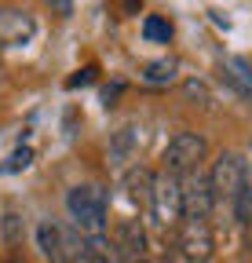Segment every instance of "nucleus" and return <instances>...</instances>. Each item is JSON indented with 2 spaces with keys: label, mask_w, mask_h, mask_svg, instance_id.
<instances>
[{
  "label": "nucleus",
  "mask_w": 252,
  "mask_h": 263,
  "mask_svg": "<svg viewBox=\"0 0 252 263\" xmlns=\"http://www.w3.org/2000/svg\"><path fill=\"white\" fill-rule=\"evenodd\" d=\"M37 249L48 263H66V252H62V227L51 219L37 223Z\"/></svg>",
  "instance_id": "obj_9"
},
{
  "label": "nucleus",
  "mask_w": 252,
  "mask_h": 263,
  "mask_svg": "<svg viewBox=\"0 0 252 263\" xmlns=\"http://www.w3.org/2000/svg\"><path fill=\"white\" fill-rule=\"evenodd\" d=\"M44 4H48L59 18H70V15H73V0H44Z\"/></svg>",
  "instance_id": "obj_17"
},
{
  "label": "nucleus",
  "mask_w": 252,
  "mask_h": 263,
  "mask_svg": "<svg viewBox=\"0 0 252 263\" xmlns=\"http://www.w3.org/2000/svg\"><path fill=\"white\" fill-rule=\"evenodd\" d=\"M91 81H95V70H91V66H84L77 77H70V81H66V88H81V84H91Z\"/></svg>",
  "instance_id": "obj_18"
},
{
  "label": "nucleus",
  "mask_w": 252,
  "mask_h": 263,
  "mask_svg": "<svg viewBox=\"0 0 252 263\" xmlns=\"http://www.w3.org/2000/svg\"><path fill=\"white\" fill-rule=\"evenodd\" d=\"M179 252L186 263H208L216 256V234L208 219H183L179 227Z\"/></svg>",
  "instance_id": "obj_5"
},
{
  "label": "nucleus",
  "mask_w": 252,
  "mask_h": 263,
  "mask_svg": "<svg viewBox=\"0 0 252 263\" xmlns=\"http://www.w3.org/2000/svg\"><path fill=\"white\" fill-rule=\"evenodd\" d=\"M150 216L157 227H176L183 219V186H179V176H172L168 168L153 176V186H150Z\"/></svg>",
  "instance_id": "obj_2"
},
{
  "label": "nucleus",
  "mask_w": 252,
  "mask_h": 263,
  "mask_svg": "<svg viewBox=\"0 0 252 263\" xmlns=\"http://www.w3.org/2000/svg\"><path fill=\"white\" fill-rule=\"evenodd\" d=\"M29 161H33V150L22 146V150H15V154L8 157V164H4L0 172H18V168H29Z\"/></svg>",
  "instance_id": "obj_15"
},
{
  "label": "nucleus",
  "mask_w": 252,
  "mask_h": 263,
  "mask_svg": "<svg viewBox=\"0 0 252 263\" xmlns=\"http://www.w3.org/2000/svg\"><path fill=\"white\" fill-rule=\"evenodd\" d=\"M135 154H139V124H121L110 136V164L124 168Z\"/></svg>",
  "instance_id": "obj_8"
},
{
  "label": "nucleus",
  "mask_w": 252,
  "mask_h": 263,
  "mask_svg": "<svg viewBox=\"0 0 252 263\" xmlns=\"http://www.w3.org/2000/svg\"><path fill=\"white\" fill-rule=\"evenodd\" d=\"M245 179L252 183V146H248V161H245Z\"/></svg>",
  "instance_id": "obj_20"
},
{
  "label": "nucleus",
  "mask_w": 252,
  "mask_h": 263,
  "mask_svg": "<svg viewBox=\"0 0 252 263\" xmlns=\"http://www.w3.org/2000/svg\"><path fill=\"white\" fill-rule=\"evenodd\" d=\"M179 186H183V216H186V219H208L212 209H216L208 176H205L201 168H194V172H186V176L179 179Z\"/></svg>",
  "instance_id": "obj_6"
},
{
  "label": "nucleus",
  "mask_w": 252,
  "mask_h": 263,
  "mask_svg": "<svg viewBox=\"0 0 252 263\" xmlns=\"http://www.w3.org/2000/svg\"><path fill=\"white\" fill-rule=\"evenodd\" d=\"M0 51H4V44H0Z\"/></svg>",
  "instance_id": "obj_21"
},
{
  "label": "nucleus",
  "mask_w": 252,
  "mask_h": 263,
  "mask_svg": "<svg viewBox=\"0 0 252 263\" xmlns=\"http://www.w3.org/2000/svg\"><path fill=\"white\" fill-rule=\"evenodd\" d=\"M205 154H208L205 136H198V132H176L168 139V150H165V164H168L172 176H186V172L201 168Z\"/></svg>",
  "instance_id": "obj_4"
},
{
  "label": "nucleus",
  "mask_w": 252,
  "mask_h": 263,
  "mask_svg": "<svg viewBox=\"0 0 252 263\" xmlns=\"http://www.w3.org/2000/svg\"><path fill=\"white\" fill-rule=\"evenodd\" d=\"M176 73H179V59H172V55L143 66V81H146V84H172Z\"/></svg>",
  "instance_id": "obj_11"
},
{
  "label": "nucleus",
  "mask_w": 252,
  "mask_h": 263,
  "mask_svg": "<svg viewBox=\"0 0 252 263\" xmlns=\"http://www.w3.org/2000/svg\"><path fill=\"white\" fill-rule=\"evenodd\" d=\"M117 95H121V84H113V88H106V91H103V99H106V106H113V99H117Z\"/></svg>",
  "instance_id": "obj_19"
},
{
  "label": "nucleus",
  "mask_w": 252,
  "mask_h": 263,
  "mask_svg": "<svg viewBox=\"0 0 252 263\" xmlns=\"http://www.w3.org/2000/svg\"><path fill=\"white\" fill-rule=\"evenodd\" d=\"M37 22L26 8H0V44L4 48H22L33 41Z\"/></svg>",
  "instance_id": "obj_7"
},
{
  "label": "nucleus",
  "mask_w": 252,
  "mask_h": 263,
  "mask_svg": "<svg viewBox=\"0 0 252 263\" xmlns=\"http://www.w3.org/2000/svg\"><path fill=\"white\" fill-rule=\"evenodd\" d=\"M234 212H238V223H248L252 219V183H245L241 194L234 197Z\"/></svg>",
  "instance_id": "obj_14"
},
{
  "label": "nucleus",
  "mask_w": 252,
  "mask_h": 263,
  "mask_svg": "<svg viewBox=\"0 0 252 263\" xmlns=\"http://www.w3.org/2000/svg\"><path fill=\"white\" fill-rule=\"evenodd\" d=\"M124 186H128V197L139 205V209H150V186H153V172L146 168H132L124 176Z\"/></svg>",
  "instance_id": "obj_10"
},
{
  "label": "nucleus",
  "mask_w": 252,
  "mask_h": 263,
  "mask_svg": "<svg viewBox=\"0 0 252 263\" xmlns=\"http://www.w3.org/2000/svg\"><path fill=\"white\" fill-rule=\"evenodd\" d=\"M0 227H4V241H8V245H15V241L22 238V216H18L15 209H8V212H4Z\"/></svg>",
  "instance_id": "obj_13"
},
{
  "label": "nucleus",
  "mask_w": 252,
  "mask_h": 263,
  "mask_svg": "<svg viewBox=\"0 0 252 263\" xmlns=\"http://www.w3.org/2000/svg\"><path fill=\"white\" fill-rule=\"evenodd\" d=\"M183 91L190 95V99H201V106H208V103H212V99H208V88H205L201 81H186V84H183Z\"/></svg>",
  "instance_id": "obj_16"
},
{
  "label": "nucleus",
  "mask_w": 252,
  "mask_h": 263,
  "mask_svg": "<svg viewBox=\"0 0 252 263\" xmlns=\"http://www.w3.org/2000/svg\"><path fill=\"white\" fill-rule=\"evenodd\" d=\"M143 37H146L150 44H168V41H172V22L161 18V15H146V18H143Z\"/></svg>",
  "instance_id": "obj_12"
},
{
  "label": "nucleus",
  "mask_w": 252,
  "mask_h": 263,
  "mask_svg": "<svg viewBox=\"0 0 252 263\" xmlns=\"http://www.w3.org/2000/svg\"><path fill=\"white\" fill-rule=\"evenodd\" d=\"M245 157L234 154V150H223L216 161H212V172H208V186H212V197L216 201H227L234 205V197L241 194L245 186Z\"/></svg>",
  "instance_id": "obj_3"
},
{
  "label": "nucleus",
  "mask_w": 252,
  "mask_h": 263,
  "mask_svg": "<svg viewBox=\"0 0 252 263\" xmlns=\"http://www.w3.org/2000/svg\"><path fill=\"white\" fill-rule=\"evenodd\" d=\"M66 209L73 216V227L81 230L84 238H95V234H106V190L103 186H73L66 194Z\"/></svg>",
  "instance_id": "obj_1"
}]
</instances>
